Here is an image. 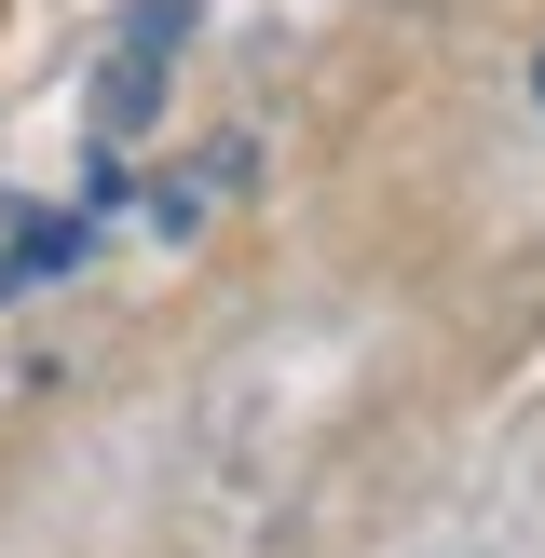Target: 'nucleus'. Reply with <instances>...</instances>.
Listing matches in <instances>:
<instances>
[{
	"label": "nucleus",
	"instance_id": "obj_3",
	"mask_svg": "<svg viewBox=\"0 0 545 558\" xmlns=\"http://www.w3.org/2000/svg\"><path fill=\"white\" fill-rule=\"evenodd\" d=\"M232 178H245V136H218V150L191 163V178H164V205H150V218H164V232H205V205H218Z\"/></svg>",
	"mask_w": 545,
	"mask_h": 558
},
{
	"label": "nucleus",
	"instance_id": "obj_2",
	"mask_svg": "<svg viewBox=\"0 0 545 558\" xmlns=\"http://www.w3.org/2000/svg\"><path fill=\"white\" fill-rule=\"evenodd\" d=\"M69 259H82V218H14V245H0V300L41 287V272H69Z\"/></svg>",
	"mask_w": 545,
	"mask_h": 558
},
{
	"label": "nucleus",
	"instance_id": "obj_1",
	"mask_svg": "<svg viewBox=\"0 0 545 558\" xmlns=\"http://www.w3.org/2000/svg\"><path fill=\"white\" fill-rule=\"evenodd\" d=\"M178 41H191V0H136V14L109 27V54H96V150L150 136V109H164V69H178Z\"/></svg>",
	"mask_w": 545,
	"mask_h": 558
},
{
	"label": "nucleus",
	"instance_id": "obj_4",
	"mask_svg": "<svg viewBox=\"0 0 545 558\" xmlns=\"http://www.w3.org/2000/svg\"><path fill=\"white\" fill-rule=\"evenodd\" d=\"M532 96H545V82H532Z\"/></svg>",
	"mask_w": 545,
	"mask_h": 558
}]
</instances>
